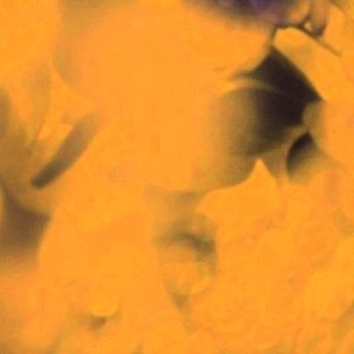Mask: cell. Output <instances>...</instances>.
Returning a JSON list of instances; mask_svg holds the SVG:
<instances>
[{"instance_id":"cell-1","label":"cell","mask_w":354,"mask_h":354,"mask_svg":"<svg viewBox=\"0 0 354 354\" xmlns=\"http://www.w3.org/2000/svg\"><path fill=\"white\" fill-rule=\"evenodd\" d=\"M313 148V141L310 138L308 134H304L303 137H300L295 145L292 147L290 152H289V160L286 162V165L290 167H299V165L303 163V159L306 156L310 155Z\"/></svg>"}]
</instances>
